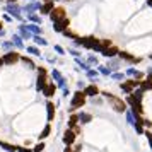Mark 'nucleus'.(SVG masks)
<instances>
[{
	"label": "nucleus",
	"instance_id": "0eeeda50",
	"mask_svg": "<svg viewBox=\"0 0 152 152\" xmlns=\"http://www.w3.org/2000/svg\"><path fill=\"white\" fill-rule=\"evenodd\" d=\"M138 84H140V80H137V79H128V80H125V82L120 84V87H121V91H125L126 94H130L135 87H138Z\"/></svg>",
	"mask_w": 152,
	"mask_h": 152
},
{
	"label": "nucleus",
	"instance_id": "7c9ffc66",
	"mask_svg": "<svg viewBox=\"0 0 152 152\" xmlns=\"http://www.w3.org/2000/svg\"><path fill=\"white\" fill-rule=\"evenodd\" d=\"M75 125H79V116H77L75 113H72L69 118V128H74Z\"/></svg>",
	"mask_w": 152,
	"mask_h": 152
},
{
	"label": "nucleus",
	"instance_id": "79ce46f5",
	"mask_svg": "<svg viewBox=\"0 0 152 152\" xmlns=\"http://www.w3.org/2000/svg\"><path fill=\"white\" fill-rule=\"evenodd\" d=\"M87 63H89V65H96V67L99 65V62H97V58H96V56H92V55H91L89 58H87Z\"/></svg>",
	"mask_w": 152,
	"mask_h": 152
},
{
	"label": "nucleus",
	"instance_id": "c9c22d12",
	"mask_svg": "<svg viewBox=\"0 0 152 152\" xmlns=\"http://www.w3.org/2000/svg\"><path fill=\"white\" fill-rule=\"evenodd\" d=\"M45 151V144L43 142H39V144H36L33 149H31V152H43Z\"/></svg>",
	"mask_w": 152,
	"mask_h": 152
},
{
	"label": "nucleus",
	"instance_id": "4be33fe9",
	"mask_svg": "<svg viewBox=\"0 0 152 152\" xmlns=\"http://www.w3.org/2000/svg\"><path fill=\"white\" fill-rule=\"evenodd\" d=\"M0 149H4V151H7V152H15L17 151V145H12V144H9V142L0 140Z\"/></svg>",
	"mask_w": 152,
	"mask_h": 152
},
{
	"label": "nucleus",
	"instance_id": "f8f14e48",
	"mask_svg": "<svg viewBox=\"0 0 152 152\" xmlns=\"http://www.w3.org/2000/svg\"><path fill=\"white\" fill-rule=\"evenodd\" d=\"M75 132L72 130V128H69V130H65V135H63V144L65 145H72L74 142H75Z\"/></svg>",
	"mask_w": 152,
	"mask_h": 152
},
{
	"label": "nucleus",
	"instance_id": "c756f323",
	"mask_svg": "<svg viewBox=\"0 0 152 152\" xmlns=\"http://www.w3.org/2000/svg\"><path fill=\"white\" fill-rule=\"evenodd\" d=\"M26 51H28V53H31L33 56H38V58L41 56V51H39V48H38V46H28V48H26Z\"/></svg>",
	"mask_w": 152,
	"mask_h": 152
},
{
	"label": "nucleus",
	"instance_id": "bf43d9fd",
	"mask_svg": "<svg viewBox=\"0 0 152 152\" xmlns=\"http://www.w3.org/2000/svg\"><path fill=\"white\" fill-rule=\"evenodd\" d=\"M0 2H2V0H0Z\"/></svg>",
	"mask_w": 152,
	"mask_h": 152
},
{
	"label": "nucleus",
	"instance_id": "9d476101",
	"mask_svg": "<svg viewBox=\"0 0 152 152\" xmlns=\"http://www.w3.org/2000/svg\"><path fill=\"white\" fill-rule=\"evenodd\" d=\"M43 96L45 97H53L55 96V92H56V84H53V82H46V86H45V87H43Z\"/></svg>",
	"mask_w": 152,
	"mask_h": 152
},
{
	"label": "nucleus",
	"instance_id": "37998d69",
	"mask_svg": "<svg viewBox=\"0 0 152 152\" xmlns=\"http://www.w3.org/2000/svg\"><path fill=\"white\" fill-rule=\"evenodd\" d=\"M144 135L147 137V140H149V144H151V147H152V132H149V130H144Z\"/></svg>",
	"mask_w": 152,
	"mask_h": 152
},
{
	"label": "nucleus",
	"instance_id": "423d86ee",
	"mask_svg": "<svg viewBox=\"0 0 152 152\" xmlns=\"http://www.w3.org/2000/svg\"><path fill=\"white\" fill-rule=\"evenodd\" d=\"M67 10H65V7H53L51 9V12H50V19L55 22V21H60V19H63V17H67V14H65Z\"/></svg>",
	"mask_w": 152,
	"mask_h": 152
},
{
	"label": "nucleus",
	"instance_id": "4c0bfd02",
	"mask_svg": "<svg viewBox=\"0 0 152 152\" xmlns=\"http://www.w3.org/2000/svg\"><path fill=\"white\" fill-rule=\"evenodd\" d=\"M97 67H99V69H97V72H99V74H103V75H110V74H111V70H110V69H106V67H101V65H97Z\"/></svg>",
	"mask_w": 152,
	"mask_h": 152
},
{
	"label": "nucleus",
	"instance_id": "1a4fd4ad",
	"mask_svg": "<svg viewBox=\"0 0 152 152\" xmlns=\"http://www.w3.org/2000/svg\"><path fill=\"white\" fill-rule=\"evenodd\" d=\"M5 10H7V12H10V15H12V17H15V19H19V21H22V15H21V7L17 5V2H12V4H9Z\"/></svg>",
	"mask_w": 152,
	"mask_h": 152
},
{
	"label": "nucleus",
	"instance_id": "4468645a",
	"mask_svg": "<svg viewBox=\"0 0 152 152\" xmlns=\"http://www.w3.org/2000/svg\"><path fill=\"white\" fill-rule=\"evenodd\" d=\"M46 82H48V74H38V79H36V89L41 92L43 87L46 86Z\"/></svg>",
	"mask_w": 152,
	"mask_h": 152
},
{
	"label": "nucleus",
	"instance_id": "412c9836",
	"mask_svg": "<svg viewBox=\"0 0 152 152\" xmlns=\"http://www.w3.org/2000/svg\"><path fill=\"white\" fill-rule=\"evenodd\" d=\"M26 29H28L31 34H41V33H43V29L39 28V24H34V22L28 24V26H26Z\"/></svg>",
	"mask_w": 152,
	"mask_h": 152
},
{
	"label": "nucleus",
	"instance_id": "4d7b16f0",
	"mask_svg": "<svg viewBox=\"0 0 152 152\" xmlns=\"http://www.w3.org/2000/svg\"><path fill=\"white\" fill-rule=\"evenodd\" d=\"M0 31H2V22H0Z\"/></svg>",
	"mask_w": 152,
	"mask_h": 152
},
{
	"label": "nucleus",
	"instance_id": "ddd939ff",
	"mask_svg": "<svg viewBox=\"0 0 152 152\" xmlns=\"http://www.w3.org/2000/svg\"><path fill=\"white\" fill-rule=\"evenodd\" d=\"M51 77L55 79V82H56V87H65L67 84H65V79H63V75L58 72L56 69H53L51 70Z\"/></svg>",
	"mask_w": 152,
	"mask_h": 152
},
{
	"label": "nucleus",
	"instance_id": "5701e85b",
	"mask_svg": "<svg viewBox=\"0 0 152 152\" xmlns=\"http://www.w3.org/2000/svg\"><path fill=\"white\" fill-rule=\"evenodd\" d=\"M138 87H140V89H144L145 92H147V91H152V80L151 79H142V80H140V84H138Z\"/></svg>",
	"mask_w": 152,
	"mask_h": 152
},
{
	"label": "nucleus",
	"instance_id": "49530a36",
	"mask_svg": "<svg viewBox=\"0 0 152 152\" xmlns=\"http://www.w3.org/2000/svg\"><path fill=\"white\" fill-rule=\"evenodd\" d=\"M15 152H31V149H28V147H17Z\"/></svg>",
	"mask_w": 152,
	"mask_h": 152
},
{
	"label": "nucleus",
	"instance_id": "6e6552de",
	"mask_svg": "<svg viewBox=\"0 0 152 152\" xmlns=\"http://www.w3.org/2000/svg\"><path fill=\"white\" fill-rule=\"evenodd\" d=\"M69 26H70L69 17H63V19H60V21L53 22V29H55L56 33H63L65 29H69Z\"/></svg>",
	"mask_w": 152,
	"mask_h": 152
},
{
	"label": "nucleus",
	"instance_id": "393cba45",
	"mask_svg": "<svg viewBox=\"0 0 152 152\" xmlns=\"http://www.w3.org/2000/svg\"><path fill=\"white\" fill-rule=\"evenodd\" d=\"M31 38H33V39H34V43H36V45H39V46H48V41H46V39H45L43 36H39V34H33Z\"/></svg>",
	"mask_w": 152,
	"mask_h": 152
},
{
	"label": "nucleus",
	"instance_id": "72a5a7b5",
	"mask_svg": "<svg viewBox=\"0 0 152 152\" xmlns=\"http://www.w3.org/2000/svg\"><path fill=\"white\" fill-rule=\"evenodd\" d=\"M29 21H31V22H34V24H41V17L31 12V14H29Z\"/></svg>",
	"mask_w": 152,
	"mask_h": 152
},
{
	"label": "nucleus",
	"instance_id": "aec40b11",
	"mask_svg": "<svg viewBox=\"0 0 152 152\" xmlns=\"http://www.w3.org/2000/svg\"><path fill=\"white\" fill-rule=\"evenodd\" d=\"M53 7H55V5H53V0H51V2H45L43 5H39V12H41L43 15H48Z\"/></svg>",
	"mask_w": 152,
	"mask_h": 152
},
{
	"label": "nucleus",
	"instance_id": "a19ab883",
	"mask_svg": "<svg viewBox=\"0 0 152 152\" xmlns=\"http://www.w3.org/2000/svg\"><path fill=\"white\" fill-rule=\"evenodd\" d=\"M99 43H101L103 50H104V48H108V46H111V45H113V43H111V39H99Z\"/></svg>",
	"mask_w": 152,
	"mask_h": 152
},
{
	"label": "nucleus",
	"instance_id": "39448f33",
	"mask_svg": "<svg viewBox=\"0 0 152 152\" xmlns=\"http://www.w3.org/2000/svg\"><path fill=\"white\" fill-rule=\"evenodd\" d=\"M126 104L130 106L132 113H138V115H142V113H144V106H142V101H137V99L132 96V94H128V96H126Z\"/></svg>",
	"mask_w": 152,
	"mask_h": 152
},
{
	"label": "nucleus",
	"instance_id": "7ed1b4c3",
	"mask_svg": "<svg viewBox=\"0 0 152 152\" xmlns=\"http://www.w3.org/2000/svg\"><path fill=\"white\" fill-rule=\"evenodd\" d=\"M82 46L86 50H94L97 53L103 51V46H101V43H99V39L96 36H86V38H82Z\"/></svg>",
	"mask_w": 152,
	"mask_h": 152
},
{
	"label": "nucleus",
	"instance_id": "f3484780",
	"mask_svg": "<svg viewBox=\"0 0 152 152\" xmlns=\"http://www.w3.org/2000/svg\"><path fill=\"white\" fill-rule=\"evenodd\" d=\"M126 75L132 77V79H137V80H142V79L145 77V74L140 72V70H137V69H133V67H130V69L126 70Z\"/></svg>",
	"mask_w": 152,
	"mask_h": 152
},
{
	"label": "nucleus",
	"instance_id": "f257e3e1",
	"mask_svg": "<svg viewBox=\"0 0 152 152\" xmlns=\"http://www.w3.org/2000/svg\"><path fill=\"white\" fill-rule=\"evenodd\" d=\"M86 101H87V96L84 94V91L82 89H77V92H74V96H72L69 111H70V113H75V110L82 108L84 104H86Z\"/></svg>",
	"mask_w": 152,
	"mask_h": 152
},
{
	"label": "nucleus",
	"instance_id": "3c124183",
	"mask_svg": "<svg viewBox=\"0 0 152 152\" xmlns=\"http://www.w3.org/2000/svg\"><path fill=\"white\" fill-rule=\"evenodd\" d=\"M70 53H72V56H80V53L77 50H70Z\"/></svg>",
	"mask_w": 152,
	"mask_h": 152
},
{
	"label": "nucleus",
	"instance_id": "c85d7f7f",
	"mask_svg": "<svg viewBox=\"0 0 152 152\" xmlns=\"http://www.w3.org/2000/svg\"><path fill=\"white\" fill-rule=\"evenodd\" d=\"M19 62L26 63V65H28L29 69H36V63L33 62V60H31V58H29V56H21V58H19Z\"/></svg>",
	"mask_w": 152,
	"mask_h": 152
},
{
	"label": "nucleus",
	"instance_id": "a878e982",
	"mask_svg": "<svg viewBox=\"0 0 152 152\" xmlns=\"http://www.w3.org/2000/svg\"><path fill=\"white\" fill-rule=\"evenodd\" d=\"M50 133H51V121H48V123L45 125V128H43V132H41V135H39V138H46V137H50Z\"/></svg>",
	"mask_w": 152,
	"mask_h": 152
},
{
	"label": "nucleus",
	"instance_id": "6e6d98bb",
	"mask_svg": "<svg viewBox=\"0 0 152 152\" xmlns=\"http://www.w3.org/2000/svg\"><path fill=\"white\" fill-rule=\"evenodd\" d=\"M0 67H4V62H2V58H0Z\"/></svg>",
	"mask_w": 152,
	"mask_h": 152
},
{
	"label": "nucleus",
	"instance_id": "c03bdc74",
	"mask_svg": "<svg viewBox=\"0 0 152 152\" xmlns=\"http://www.w3.org/2000/svg\"><path fill=\"white\" fill-rule=\"evenodd\" d=\"M55 51H56V53H58V55H65V50H63L62 46H58V45H56V46H55Z\"/></svg>",
	"mask_w": 152,
	"mask_h": 152
},
{
	"label": "nucleus",
	"instance_id": "58836bf2",
	"mask_svg": "<svg viewBox=\"0 0 152 152\" xmlns=\"http://www.w3.org/2000/svg\"><path fill=\"white\" fill-rule=\"evenodd\" d=\"M126 121L130 125H133V121H135V118H133V113H132V110L126 111Z\"/></svg>",
	"mask_w": 152,
	"mask_h": 152
},
{
	"label": "nucleus",
	"instance_id": "f03ea898",
	"mask_svg": "<svg viewBox=\"0 0 152 152\" xmlns=\"http://www.w3.org/2000/svg\"><path fill=\"white\" fill-rule=\"evenodd\" d=\"M106 99H110V103H111V108L116 111V113H125V110H126V103L125 101H121L118 96H115V94H111V92H101Z\"/></svg>",
	"mask_w": 152,
	"mask_h": 152
},
{
	"label": "nucleus",
	"instance_id": "20e7f679",
	"mask_svg": "<svg viewBox=\"0 0 152 152\" xmlns=\"http://www.w3.org/2000/svg\"><path fill=\"white\" fill-rule=\"evenodd\" d=\"M0 58H2L4 65H15V63L19 62L21 55H19L15 50H9V51H5V53H4V56H0Z\"/></svg>",
	"mask_w": 152,
	"mask_h": 152
},
{
	"label": "nucleus",
	"instance_id": "09e8293b",
	"mask_svg": "<svg viewBox=\"0 0 152 152\" xmlns=\"http://www.w3.org/2000/svg\"><path fill=\"white\" fill-rule=\"evenodd\" d=\"M63 89V96L67 97V96H70V91H69V87H67V86H65V87H62Z\"/></svg>",
	"mask_w": 152,
	"mask_h": 152
},
{
	"label": "nucleus",
	"instance_id": "b1692460",
	"mask_svg": "<svg viewBox=\"0 0 152 152\" xmlns=\"http://www.w3.org/2000/svg\"><path fill=\"white\" fill-rule=\"evenodd\" d=\"M10 41L14 43V46H17L19 50H24V41H22V38H21L19 34H14V36H12V39H10Z\"/></svg>",
	"mask_w": 152,
	"mask_h": 152
},
{
	"label": "nucleus",
	"instance_id": "6ab92c4d",
	"mask_svg": "<svg viewBox=\"0 0 152 152\" xmlns=\"http://www.w3.org/2000/svg\"><path fill=\"white\" fill-rule=\"evenodd\" d=\"M77 116H79V121L82 125H87L92 121V115H89V113H84V111H79L77 113Z\"/></svg>",
	"mask_w": 152,
	"mask_h": 152
},
{
	"label": "nucleus",
	"instance_id": "473e14b6",
	"mask_svg": "<svg viewBox=\"0 0 152 152\" xmlns=\"http://www.w3.org/2000/svg\"><path fill=\"white\" fill-rule=\"evenodd\" d=\"M133 128H135V132H137L138 135H144V130H145V126L142 123H137V121H133Z\"/></svg>",
	"mask_w": 152,
	"mask_h": 152
},
{
	"label": "nucleus",
	"instance_id": "5fc2aeb1",
	"mask_svg": "<svg viewBox=\"0 0 152 152\" xmlns=\"http://www.w3.org/2000/svg\"><path fill=\"white\" fill-rule=\"evenodd\" d=\"M9 4H12V2H17V0H7Z\"/></svg>",
	"mask_w": 152,
	"mask_h": 152
},
{
	"label": "nucleus",
	"instance_id": "dca6fc26",
	"mask_svg": "<svg viewBox=\"0 0 152 152\" xmlns=\"http://www.w3.org/2000/svg\"><path fill=\"white\" fill-rule=\"evenodd\" d=\"M120 58H123V60H126V62H132V63H138L140 62V58H137V56H133L132 53H128V51H118V55Z\"/></svg>",
	"mask_w": 152,
	"mask_h": 152
},
{
	"label": "nucleus",
	"instance_id": "a211bd4d",
	"mask_svg": "<svg viewBox=\"0 0 152 152\" xmlns=\"http://www.w3.org/2000/svg\"><path fill=\"white\" fill-rule=\"evenodd\" d=\"M55 104L51 103V101H46V116H48V121H53V118H55Z\"/></svg>",
	"mask_w": 152,
	"mask_h": 152
},
{
	"label": "nucleus",
	"instance_id": "603ef678",
	"mask_svg": "<svg viewBox=\"0 0 152 152\" xmlns=\"http://www.w3.org/2000/svg\"><path fill=\"white\" fill-rule=\"evenodd\" d=\"M84 87H86V86H84V82H80V80H79V82H77V89H84Z\"/></svg>",
	"mask_w": 152,
	"mask_h": 152
},
{
	"label": "nucleus",
	"instance_id": "864d4df0",
	"mask_svg": "<svg viewBox=\"0 0 152 152\" xmlns=\"http://www.w3.org/2000/svg\"><path fill=\"white\" fill-rule=\"evenodd\" d=\"M147 5H149V7H152V0H147Z\"/></svg>",
	"mask_w": 152,
	"mask_h": 152
},
{
	"label": "nucleus",
	"instance_id": "e433bc0d",
	"mask_svg": "<svg viewBox=\"0 0 152 152\" xmlns=\"http://www.w3.org/2000/svg\"><path fill=\"white\" fill-rule=\"evenodd\" d=\"M111 79H115V80H123L125 79V74H121V72H115V74H110Z\"/></svg>",
	"mask_w": 152,
	"mask_h": 152
},
{
	"label": "nucleus",
	"instance_id": "13d9d810",
	"mask_svg": "<svg viewBox=\"0 0 152 152\" xmlns=\"http://www.w3.org/2000/svg\"><path fill=\"white\" fill-rule=\"evenodd\" d=\"M151 60H152V55H151Z\"/></svg>",
	"mask_w": 152,
	"mask_h": 152
},
{
	"label": "nucleus",
	"instance_id": "8fccbe9b",
	"mask_svg": "<svg viewBox=\"0 0 152 152\" xmlns=\"http://www.w3.org/2000/svg\"><path fill=\"white\" fill-rule=\"evenodd\" d=\"M4 21L10 22V21H12V15H10V14H4Z\"/></svg>",
	"mask_w": 152,
	"mask_h": 152
},
{
	"label": "nucleus",
	"instance_id": "de8ad7c7",
	"mask_svg": "<svg viewBox=\"0 0 152 152\" xmlns=\"http://www.w3.org/2000/svg\"><path fill=\"white\" fill-rule=\"evenodd\" d=\"M36 69H38V74H48V70L45 67H36Z\"/></svg>",
	"mask_w": 152,
	"mask_h": 152
},
{
	"label": "nucleus",
	"instance_id": "9b49d317",
	"mask_svg": "<svg viewBox=\"0 0 152 152\" xmlns=\"http://www.w3.org/2000/svg\"><path fill=\"white\" fill-rule=\"evenodd\" d=\"M84 94L87 97H96V96H99V89H97V86L96 84H91V86H86L84 87Z\"/></svg>",
	"mask_w": 152,
	"mask_h": 152
},
{
	"label": "nucleus",
	"instance_id": "2f4dec72",
	"mask_svg": "<svg viewBox=\"0 0 152 152\" xmlns=\"http://www.w3.org/2000/svg\"><path fill=\"white\" fill-rule=\"evenodd\" d=\"M75 63L79 65V69H82V70H87V69H91V65L87 62H82L79 56H75Z\"/></svg>",
	"mask_w": 152,
	"mask_h": 152
},
{
	"label": "nucleus",
	"instance_id": "ea45409f",
	"mask_svg": "<svg viewBox=\"0 0 152 152\" xmlns=\"http://www.w3.org/2000/svg\"><path fill=\"white\" fill-rule=\"evenodd\" d=\"M86 74H87V77H89V79H94V77H97V74H99V72H96V70H91V69H87V70H86Z\"/></svg>",
	"mask_w": 152,
	"mask_h": 152
},
{
	"label": "nucleus",
	"instance_id": "052dcab7",
	"mask_svg": "<svg viewBox=\"0 0 152 152\" xmlns=\"http://www.w3.org/2000/svg\"><path fill=\"white\" fill-rule=\"evenodd\" d=\"M53 2H55V0H53Z\"/></svg>",
	"mask_w": 152,
	"mask_h": 152
},
{
	"label": "nucleus",
	"instance_id": "cd10ccee",
	"mask_svg": "<svg viewBox=\"0 0 152 152\" xmlns=\"http://www.w3.org/2000/svg\"><path fill=\"white\" fill-rule=\"evenodd\" d=\"M19 36H21V38H24V39H29L33 34H31L28 29H26V26H19Z\"/></svg>",
	"mask_w": 152,
	"mask_h": 152
},
{
	"label": "nucleus",
	"instance_id": "2eb2a0df",
	"mask_svg": "<svg viewBox=\"0 0 152 152\" xmlns=\"http://www.w3.org/2000/svg\"><path fill=\"white\" fill-rule=\"evenodd\" d=\"M118 51H120V50H118L116 46L111 45V46H108V48H104L103 51H101V55L106 56V58H115V56L118 55Z\"/></svg>",
	"mask_w": 152,
	"mask_h": 152
},
{
	"label": "nucleus",
	"instance_id": "f704fd0d",
	"mask_svg": "<svg viewBox=\"0 0 152 152\" xmlns=\"http://www.w3.org/2000/svg\"><path fill=\"white\" fill-rule=\"evenodd\" d=\"M2 50H5V51L14 50V43H12V41H4V43H2Z\"/></svg>",
	"mask_w": 152,
	"mask_h": 152
},
{
	"label": "nucleus",
	"instance_id": "bb28decb",
	"mask_svg": "<svg viewBox=\"0 0 152 152\" xmlns=\"http://www.w3.org/2000/svg\"><path fill=\"white\" fill-rule=\"evenodd\" d=\"M39 5H41L39 2H33V4H29V5H26V7H24V10H26L28 14H31L33 10H39Z\"/></svg>",
	"mask_w": 152,
	"mask_h": 152
},
{
	"label": "nucleus",
	"instance_id": "a18cd8bd",
	"mask_svg": "<svg viewBox=\"0 0 152 152\" xmlns=\"http://www.w3.org/2000/svg\"><path fill=\"white\" fill-rule=\"evenodd\" d=\"M80 151H82V144H77L75 147L72 149V152H80Z\"/></svg>",
	"mask_w": 152,
	"mask_h": 152
}]
</instances>
